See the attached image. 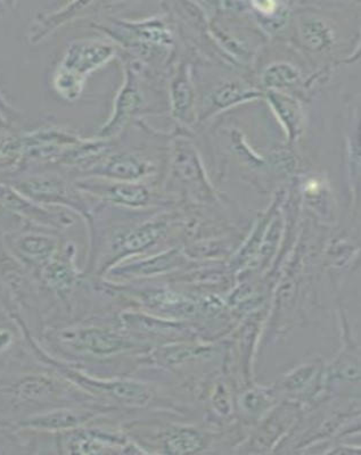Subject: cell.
I'll use <instances>...</instances> for the list:
<instances>
[{"label":"cell","instance_id":"cell-12","mask_svg":"<svg viewBox=\"0 0 361 455\" xmlns=\"http://www.w3.org/2000/svg\"><path fill=\"white\" fill-rule=\"evenodd\" d=\"M201 444L200 436L189 430L172 435L168 441V448L172 453L194 452L200 448Z\"/></svg>","mask_w":361,"mask_h":455},{"label":"cell","instance_id":"cell-8","mask_svg":"<svg viewBox=\"0 0 361 455\" xmlns=\"http://www.w3.org/2000/svg\"><path fill=\"white\" fill-rule=\"evenodd\" d=\"M67 339L80 351L99 355H111L124 347L123 340L116 336L108 334L107 331H97V329L80 331L75 335L67 336Z\"/></svg>","mask_w":361,"mask_h":455},{"label":"cell","instance_id":"cell-9","mask_svg":"<svg viewBox=\"0 0 361 455\" xmlns=\"http://www.w3.org/2000/svg\"><path fill=\"white\" fill-rule=\"evenodd\" d=\"M172 100L174 117L181 122H188L193 108V89L188 68L185 67L180 68L172 81Z\"/></svg>","mask_w":361,"mask_h":455},{"label":"cell","instance_id":"cell-14","mask_svg":"<svg viewBox=\"0 0 361 455\" xmlns=\"http://www.w3.org/2000/svg\"><path fill=\"white\" fill-rule=\"evenodd\" d=\"M0 210H4V209H2V207H0Z\"/></svg>","mask_w":361,"mask_h":455},{"label":"cell","instance_id":"cell-2","mask_svg":"<svg viewBox=\"0 0 361 455\" xmlns=\"http://www.w3.org/2000/svg\"><path fill=\"white\" fill-rule=\"evenodd\" d=\"M50 228H18L4 237V243L10 253L24 267L40 272L58 255L63 243L58 235L48 233Z\"/></svg>","mask_w":361,"mask_h":455},{"label":"cell","instance_id":"cell-11","mask_svg":"<svg viewBox=\"0 0 361 455\" xmlns=\"http://www.w3.org/2000/svg\"><path fill=\"white\" fill-rule=\"evenodd\" d=\"M164 234L165 226L164 223H148V225L137 228L131 234L125 235L121 246L128 253L141 251L159 242Z\"/></svg>","mask_w":361,"mask_h":455},{"label":"cell","instance_id":"cell-5","mask_svg":"<svg viewBox=\"0 0 361 455\" xmlns=\"http://www.w3.org/2000/svg\"><path fill=\"white\" fill-rule=\"evenodd\" d=\"M143 101L136 73L132 68H128L123 88L116 97L112 116L101 127L97 129L96 140H109L119 135L129 120L140 111Z\"/></svg>","mask_w":361,"mask_h":455},{"label":"cell","instance_id":"cell-10","mask_svg":"<svg viewBox=\"0 0 361 455\" xmlns=\"http://www.w3.org/2000/svg\"><path fill=\"white\" fill-rule=\"evenodd\" d=\"M52 84L60 99L75 103L83 96L86 80L58 65L52 73Z\"/></svg>","mask_w":361,"mask_h":455},{"label":"cell","instance_id":"cell-13","mask_svg":"<svg viewBox=\"0 0 361 455\" xmlns=\"http://www.w3.org/2000/svg\"><path fill=\"white\" fill-rule=\"evenodd\" d=\"M0 112L5 116L6 119L10 120V116H13V109L10 108V105L6 103V100L0 95Z\"/></svg>","mask_w":361,"mask_h":455},{"label":"cell","instance_id":"cell-3","mask_svg":"<svg viewBox=\"0 0 361 455\" xmlns=\"http://www.w3.org/2000/svg\"><path fill=\"white\" fill-rule=\"evenodd\" d=\"M0 207L31 225L50 228L52 230L64 229L75 222L67 211L36 204L4 181H0Z\"/></svg>","mask_w":361,"mask_h":455},{"label":"cell","instance_id":"cell-6","mask_svg":"<svg viewBox=\"0 0 361 455\" xmlns=\"http://www.w3.org/2000/svg\"><path fill=\"white\" fill-rule=\"evenodd\" d=\"M156 172L151 162L133 153H109L87 178L108 179L119 182H136Z\"/></svg>","mask_w":361,"mask_h":455},{"label":"cell","instance_id":"cell-7","mask_svg":"<svg viewBox=\"0 0 361 455\" xmlns=\"http://www.w3.org/2000/svg\"><path fill=\"white\" fill-rule=\"evenodd\" d=\"M96 5V3L73 2L50 13L40 14L30 28V43H42L66 24L81 21L91 15Z\"/></svg>","mask_w":361,"mask_h":455},{"label":"cell","instance_id":"cell-1","mask_svg":"<svg viewBox=\"0 0 361 455\" xmlns=\"http://www.w3.org/2000/svg\"><path fill=\"white\" fill-rule=\"evenodd\" d=\"M13 187L23 196L46 207H66L88 215L86 193L76 180L54 169L30 171L19 176L0 180Z\"/></svg>","mask_w":361,"mask_h":455},{"label":"cell","instance_id":"cell-4","mask_svg":"<svg viewBox=\"0 0 361 455\" xmlns=\"http://www.w3.org/2000/svg\"><path fill=\"white\" fill-rule=\"evenodd\" d=\"M115 54L116 48L111 44L97 39H76L68 44L58 65L87 80Z\"/></svg>","mask_w":361,"mask_h":455}]
</instances>
